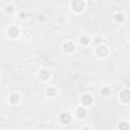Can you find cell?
<instances>
[{
	"mask_svg": "<svg viewBox=\"0 0 130 130\" xmlns=\"http://www.w3.org/2000/svg\"><path fill=\"white\" fill-rule=\"evenodd\" d=\"M116 1H119V0H116Z\"/></svg>",
	"mask_w": 130,
	"mask_h": 130,
	"instance_id": "obj_18",
	"label": "cell"
},
{
	"mask_svg": "<svg viewBox=\"0 0 130 130\" xmlns=\"http://www.w3.org/2000/svg\"><path fill=\"white\" fill-rule=\"evenodd\" d=\"M85 6V3L83 0H73L71 3V7L74 11L79 12L81 10H83V8Z\"/></svg>",
	"mask_w": 130,
	"mask_h": 130,
	"instance_id": "obj_1",
	"label": "cell"
},
{
	"mask_svg": "<svg viewBox=\"0 0 130 130\" xmlns=\"http://www.w3.org/2000/svg\"><path fill=\"white\" fill-rule=\"evenodd\" d=\"M102 93H103V95H109V93H110V89L108 87H104L103 89H102Z\"/></svg>",
	"mask_w": 130,
	"mask_h": 130,
	"instance_id": "obj_14",
	"label": "cell"
},
{
	"mask_svg": "<svg viewBox=\"0 0 130 130\" xmlns=\"http://www.w3.org/2000/svg\"><path fill=\"white\" fill-rule=\"evenodd\" d=\"M55 93H56V88H55V87H50V88H48V91H47V96H49V97H54Z\"/></svg>",
	"mask_w": 130,
	"mask_h": 130,
	"instance_id": "obj_9",
	"label": "cell"
},
{
	"mask_svg": "<svg viewBox=\"0 0 130 130\" xmlns=\"http://www.w3.org/2000/svg\"><path fill=\"white\" fill-rule=\"evenodd\" d=\"M120 100L124 103H129L130 102V89H124L120 93Z\"/></svg>",
	"mask_w": 130,
	"mask_h": 130,
	"instance_id": "obj_2",
	"label": "cell"
},
{
	"mask_svg": "<svg viewBox=\"0 0 130 130\" xmlns=\"http://www.w3.org/2000/svg\"><path fill=\"white\" fill-rule=\"evenodd\" d=\"M63 49H64V51L70 53V52H72L73 50H74V45H73L71 42H67V43H65L63 45Z\"/></svg>",
	"mask_w": 130,
	"mask_h": 130,
	"instance_id": "obj_5",
	"label": "cell"
},
{
	"mask_svg": "<svg viewBox=\"0 0 130 130\" xmlns=\"http://www.w3.org/2000/svg\"><path fill=\"white\" fill-rule=\"evenodd\" d=\"M85 114H87V111H85L84 108H79L77 110V116L78 117H83Z\"/></svg>",
	"mask_w": 130,
	"mask_h": 130,
	"instance_id": "obj_11",
	"label": "cell"
},
{
	"mask_svg": "<svg viewBox=\"0 0 130 130\" xmlns=\"http://www.w3.org/2000/svg\"><path fill=\"white\" fill-rule=\"evenodd\" d=\"M96 53H97V55L98 56H100V57H104L107 55V53H108V49L106 46H99L97 48V50H96Z\"/></svg>",
	"mask_w": 130,
	"mask_h": 130,
	"instance_id": "obj_3",
	"label": "cell"
},
{
	"mask_svg": "<svg viewBox=\"0 0 130 130\" xmlns=\"http://www.w3.org/2000/svg\"><path fill=\"white\" fill-rule=\"evenodd\" d=\"M7 34L9 35L10 37H12V38H14V37H16L18 35V30L15 27H10L9 28H8V31H7Z\"/></svg>",
	"mask_w": 130,
	"mask_h": 130,
	"instance_id": "obj_6",
	"label": "cell"
},
{
	"mask_svg": "<svg viewBox=\"0 0 130 130\" xmlns=\"http://www.w3.org/2000/svg\"><path fill=\"white\" fill-rule=\"evenodd\" d=\"M13 11V7L12 6H8L7 7V12H12Z\"/></svg>",
	"mask_w": 130,
	"mask_h": 130,
	"instance_id": "obj_16",
	"label": "cell"
},
{
	"mask_svg": "<svg viewBox=\"0 0 130 130\" xmlns=\"http://www.w3.org/2000/svg\"><path fill=\"white\" fill-rule=\"evenodd\" d=\"M119 129H128V125L126 123H121L119 125Z\"/></svg>",
	"mask_w": 130,
	"mask_h": 130,
	"instance_id": "obj_15",
	"label": "cell"
},
{
	"mask_svg": "<svg viewBox=\"0 0 130 130\" xmlns=\"http://www.w3.org/2000/svg\"><path fill=\"white\" fill-rule=\"evenodd\" d=\"M114 18H115L116 22H123V20H124V16H123V14L118 13V14H116L115 16H114Z\"/></svg>",
	"mask_w": 130,
	"mask_h": 130,
	"instance_id": "obj_12",
	"label": "cell"
},
{
	"mask_svg": "<svg viewBox=\"0 0 130 130\" xmlns=\"http://www.w3.org/2000/svg\"><path fill=\"white\" fill-rule=\"evenodd\" d=\"M60 121L62 122V123H64V124H68L69 122H70V115L67 114V113L62 114V115L60 116Z\"/></svg>",
	"mask_w": 130,
	"mask_h": 130,
	"instance_id": "obj_7",
	"label": "cell"
},
{
	"mask_svg": "<svg viewBox=\"0 0 130 130\" xmlns=\"http://www.w3.org/2000/svg\"><path fill=\"white\" fill-rule=\"evenodd\" d=\"M39 19H40V20H41V19H42V20H43V19H44V17H43V15H40V17H39Z\"/></svg>",
	"mask_w": 130,
	"mask_h": 130,
	"instance_id": "obj_17",
	"label": "cell"
},
{
	"mask_svg": "<svg viewBox=\"0 0 130 130\" xmlns=\"http://www.w3.org/2000/svg\"><path fill=\"white\" fill-rule=\"evenodd\" d=\"M81 103L84 106H88L92 103V98L91 95H84L82 98H81Z\"/></svg>",
	"mask_w": 130,
	"mask_h": 130,
	"instance_id": "obj_4",
	"label": "cell"
},
{
	"mask_svg": "<svg viewBox=\"0 0 130 130\" xmlns=\"http://www.w3.org/2000/svg\"><path fill=\"white\" fill-rule=\"evenodd\" d=\"M79 41H80V43H81V44H83V45H87V44H88V43H89V39L87 38V37H84V36L80 37Z\"/></svg>",
	"mask_w": 130,
	"mask_h": 130,
	"instance_id": "obj_13",
	"label": "cell"
},
{
	"mask_svg": "<svg viewBox=\"0 0 130 130\" xmlns=\"http://www.w3.org/2000/svg\"><path fill=\"white\" fill-rule=\"evenodd\" d=\"M49 76H50V73H49V71L47 70H42L40 72V77H41V79H43V80H46L49 78Z\"/></svg>",
	"mask_w": 130,
	"mask_h": 130,
	"instance_id": "obj_8",
	"label": "cell"
},
{
	"mask_svg": "<svg viewBox=\"0 0 130 130\" xmlns=\"http://www.w3.org/2000/svg\"><path fill=\"white\" fill-rule=\"evenodd\" d=\"M10 102L12 104H15V103H17L18 102V96L16 95V93H13V95H11L10 96Z\"/></svg>",
	"mask_w": 130,
	"mask_h": 130,
	"instance_id": "obj_10",
	"label": "cell"
}]
</instances>
